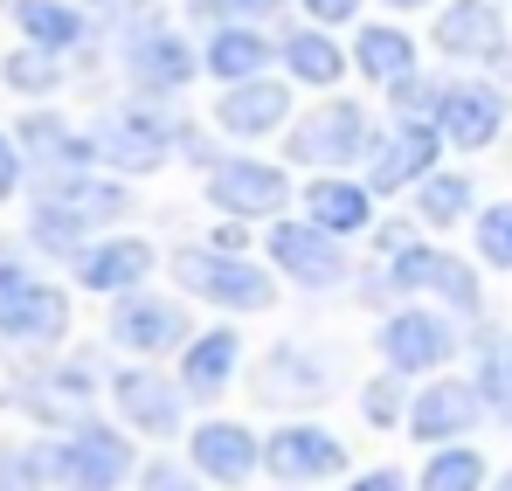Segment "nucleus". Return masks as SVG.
Wrapping results in <instances>:
<instances>
[{"label":"nucleus","mask_w":512,"mask_h":491,"mask_svg":"<svg viewBox=\"0 0 512 491\" xmlns=\"http://www.w3.org/2000/svg\"><path fill=\"white\" fill-rule=\"evenodd\" d=\"M436 49L450 63H499L506 56V14H499V0H450L436 14Z\"/></svg>","instance_id":"19"},{"label":"nucleus","mask_w":512,"mask_h":491,"mask_svg":"<svg viewBox=\"0 0 512 491\" xmlns=\"http://www.w3.org/2000/svg\"><path fill=\"white\" fill-rule=\"evenodd\" d=\"M492 491H512V471H506V478H499V485H492Z\"/></svg>","instance_id":"46"},{"label":"nucleus","mask_w":512,"mask_h":491,"mask_svg":"<svg viewBox=\"0 0 512 491\" xmlns=\"http://www.w3.org/2000/svg\"><path fill=\"white\" fill-rule=\"evenodd\" d=\"M374 346H381V360L395 367V374H436V367H450V353H457V326H450V312H429V305H395L381 332H374Z\"/></svg>","instance_id":"9"},{"label":"nucleus","mask_w":512,"mask_h":491,"mask_svg":"<svg viewBox=\"0 0 512 491\" xmlns=\"http://www.w3.org/2000/svg\"><path fill=\"white\" fill-rule=\"evenodd\" d=\"M436 97H443V83H429L423 70L402 83H388V104H395V118H436Z\"/></svg>","instance_id":"37"},{"label":"nucleus","mask_w":512,"mask_h":491,"mask_svg":"<svg viewBox=\"0 0 512 491\" xmlns=\"http://www.w3.org/2000/svg\"><path fill=\"white\" fill-rule=\"evenodd\" d=\"M436 263H443V249L416 236V243L388 249V263H381V284H388V291H402V298H416V291H429V284H436Z\"/></svg>","instance_id":"32"},{"label":"nucleus","mask_w":512,"mask_h":491,"mask_svg":"<svg viewBox=\"0 0 512 491\" xmlns=\"http://www.w3.org/2000/svg\"><path fill=\"white\" fill-rule=\"evenodd\" d=\"M104 395H111V409L125 415V429H139V436H173L180 409H187V388L173 374H160V367H118L104 381Z\"/></svg>","instance_id":"14"},{"label":"nucleus","mask_w":512,"mask_h":491,"mask_svg":"<svg viewBox=\"0 0 512 491\" xmlns=\"http://www.w3.org/2000/svg\"><path fill=\"white\" fill-rule=\"evenodd\" d=\"M208 201L229 222H277L291 201V173L270 160H215L208 166Z\"/></svg>","instance_id":"11"},{"label":"nucleus","mask_w":512,"mask_h":491,"mask_svg":"<svg viewBox=\"0 0 512 491\" xmlns=\"http://www.w3.org/2000/svg\"><path fill=\"white\" fill-rule=\"evenodd\" d=\"M118 63H125V83L139 97H180L194 77H208L201 70V49L187 35H173L167 21H160V7H139L132 14V28L118 42Z\"/></svg>","instance_id":"4"},{"label":"nucleus","mask_w":512,"mask_h":491,"mask_svg":"<svg viewBox=\"0 0 512 491\" xmlns=\"http://www.w3.org/2000/svg\"><path fill=\"white\" fill-rule=\"evenodd\" d=\"M125 208L132 201H125V187L111 173H97V166H56L35 187V243L56 249V256H77L90 243V229L118 222Z\"/></svg>","instance_id":"1"},{"label":"nucleus","mask_w":512,"mask_h":491,"mask_svg":"<svg viewBox=\"0 0 512 491\" xmlns=\"http://www.w3.org/2000/svg\"><path fill=\"white\" fill-rule=\"evenodd\" d=\"M70 332L63 284L35 277L28 263H0V339L7 346H56Z\"/></svg>","instance_id":"6"},{"label":"nucleus","mask_w":512,"mask_h":491,"mask_svg":"<svg viewBox=\"0 0 512 491\" xmlns=\"http://www.w3.org/2000/svg\"><path fill=\"white\" fill-rule=\"evenodd\" d=\"M187 457H194V471L208 485H250L256 471H263V443L243 422H201L187 436Z\"/></svg>","instance_id":"21"},{"label":"nucleus","mask_w":512,"mask_h":491,"mask_svg":"<svg viewBox=\"0 0 512 491\" xmlns=\"http://www.w3.org/2000/svg\"><path fill=\"white\" fill-rule=\"evenodd\" d=\"M42 485H56L49 443H7L0 450V491H42Z\"/></svg>","instance_id":"33"},{"label":"nucleus","mask_w":512,"mask_h":491,"mask_svg":"<svg viewBox=\"0 0 512 491\" xmlns=\"http://www.w3.org/2000/svg\"><path fill=\"white\" fill-rule=\"evenodd\" d=\"M236 367H243V332L236 326L194 332V339L180 346V388H187V402H215Z\"/></svg>","instance_id":"23"},{"label":"nucleus","mask_w":512,"mask_h":491,"mask_svg":"<svg viewBox=\"0 0 512 491\" xmlns=\"http://www.w3.org/2000/svg\"><path fill=\"white\" fill-rule=\"evenodd\" d=\"M429 291H436V298H443V305H450L457 319H478V312H485L478 270H471V263H457L450 249H443V263H436V284H429Z\"/></svg>","instance_id":"34"},{"label":"nucleus","mask_w":512,"mask_h":491,"mask_svg":"<svg viewBox=\"0 0 512 491\" xmlns=\"http://www.w3.org/2000/svg\"><path fill=\"white\" fill-rule=\"evenodd\" d=\"M381 7H395V14H416V7H429V0H381Z\"/></svg>","instance_id":"44"},{"label":"nucleus","mask_w":512,"mask_h":491,"mask_svg":"<svg viewBox=\"0 0 512 491\" xmlns=\"http://www.w3.org/2000/svg\"><path fill=\"white\" fill-rule=\"evenodd\" d=\"M194 14L208 28H222V21H270V14H284V0H194Z\"/></svg>","instance_id":"38"},{"label":"nucleus","mask_w":512,"mask_h":491,"mask_svg":"<svg viewBox=\"0 0 512 491\" xmlns=\"http://www.w3.org/2000/svg\"><path fill=\"white\" fill-rule=\"evenodd\" d=\"M21 166H28V153H21V139H7V132H0V201H7V194L21 187Z\"/></svg>","instance_id":"40"},{"label":"nucleus","mask_w":512,"mask_h":491,"mask_svg":"<svg viewBox=\"0 0 512 491\" xmlns=\"http://www.w3.org/2000/svg\"><path fill=\"white\" fill-rule=\"evenodd\" d=\"M298 7H305L319 28H340V21H353V14H360V0H298Z\"/></svg>","instance_id":"41"},{"label":"nucleus","mask_w":512,"mask_h":491,"mask_svg":"<svg viewBox=\"0 0 512 491\" xmlns=\"http://www.w3.org/2000/svg\"><path fill=\"white\" fill-rule=\"evenodd\" d=\"M305 215L333 236H367L374 229V187L367 180H346V173H319L305 187Z\"/></svg>","instance_id":"24"},{"label":"nucleus","mask_w":512,"mask_h":491,"mask_svg":"<svg viewBox=\"0 0 512 491\" xmlns=\"http://www.w3.org/2000/svg\"><path fill=\"white\" fill-rule=\"evenodd\" d=\"M173 284L187 298L222 305V312H270L277 305V277L263 263H250L243 249H215V243L173 249Z\"/></svg>","instance_id":"3"},{"label":"nucleus","mask_w":512,"mask_h":491,"mask_svg":"<svg viewBox=\"0 0 512 491\" xmlns=\"http://www.w3.org/2000/svg\"><path fill=\"white\" fill-rule=\"evenodd\" d=\"M49 471H56L63 491H118L139 471V457H132V443L118 429H104V422L84 415V422H70L63 443H49Z\"/></svg>","instance_id":"7"},{"label":"nucleus","mask_w":512,"mask_h":491,"mask_svg":"<svg viewBox=\"0 0 512 491\" xmlns=\"http://www.w3.org/2000/svg\"><path fill=\"white\" fill-rule=\"evenodd\" d=\"M0 77H7V90H21V97H49V90H63V56L21 42V49L0 63Z\"/></svg>","instance_id":"31"},{"label":"nucleus","mask_w":512,"mask_h":491,"mask_svg":"<svg viewBox=\"0 0 512 491\" xmlns=\"http://www.w3.org/2000/svg\"><path fill=\"white\" fill-rule=\"evenodd\" d=\"M194 326H187V312L160 298V291H125L118 305H111V346H125V353H139V360H153V353H173V346H187Z\"/></svg>","instance_id":"16"},{"label":"nucleus","mask_w":512,"mask_h":491,"mask_svg":"<svg viewBox=\"0 0 512 491\" xmlns=\"http://www.w3.org/2000/svg\"><path fill=\"white\" fill-rule=\"evenodd\" d=\"M263 249H270V270H284L298 291H340L346 270H353V263H346V236L319 229L312 215H305V222H270Z\"/></svg>","instance_id":"8"},{"label":"nucleus","mask_w":512,"mask_h":491,"mask_svg":"<svg viewBox=\"0 0 512 491\" xmlns=\"http://www.w3.org/2000/svg\"><path fill=\"white\" fill-rule=\"evenodd\" d=\"M340 491H409V478H402V471H360V478L340 485Z\"/></svg>","instance_id":"42"},{"label":"nucleus","mask_w":512,"mask_h":491,"mask_svg":"<svg viewBox=\"0 0 512 491\" xmlns=\"http://www.w3.org/2000/svg\"><path fill=\"white\" fill-rule=\"evenodd\" d=\"M374 139H381V132H374L367 104H353V97H326V104H312L305 118L284 125V160L319 166V173H346V166H367Z\"/></svg>","instance_id":"2"},{"label":"nucleus","mask_w":512,"mask_h":491,"mask_svg":"<svg viewBox=\"0 0 512 491\" xmlns=\"http://www.w3.org/2000/svg\"><path fill=\"white\" fill-rule=\"evenodd\" d=\"M284 118H291V90L277 77L222 83V97H215V125L229 139H270V132H284Z\"/></svg>","instance_id":"20"},{"label":"nucleus","mask_w":512,"mask_h":491,"mask_svg":"<svg viewBox=\"0 0 512 491\" xmlns=\"http://www.w3.org/2000/svg\"><path fill=\"white\" fill-rule=\"evenodd\" d=\"M353 63H360V77H374L381 90H388V83L416 77V42H409L402 28L374 21V28H360V35H353Z\"/></svg>","instance_id":"28"},{"label":"nucleus","mask_w":512,"mask_h":491,"mask_svg":"<svg viewBox=\"0 0 512 491\" xmlns=\"http://www.w3.org/2000/svg\"><path fill=\"white\" fill-rule=\"evenodd\" d=\"M471 201H478L471 173H443V166H436L429 180H416V222H423V229H450V222H464Z\"/></svg>","instance_id":"29"},{"label":"nucleus","mask_w":512,"mask_h":491,"mask_svg":"<svg viewBox=\"0 0 512 491\" xmlns=\"http://www.w3.org/2000/svg\"><path fill=\"white\" fill-rule=\"evenodd\" d=\"M256 395H263L270 409L326 402V395H333V367H326V353H312V346L284 339V346H270V353H263V367H256Z\"/></svg>","instance_id":"18"},{"label":"nucleus","mask_w":512,"mask_h":491,"mask_svg":"<svg viewBox=\"0 0 512 491\" xmlns=\"http://www.w3.org/2000/svg\"><path fill=\"white\" fill-rule=\"evenodd\" d=\"M14 139H21V153L42 166V173H56V166H97V146H90V132H70L56 111H28Z\"/></svg>","instance_id":"26"},{"label":"nucleus","mask_w":512,"mask_h":491,"mask_svg":"<svg viewBox=\"0 0 512 491\" xmlns=\"http://www.w3.org/2000/svg\"><path fill=\"white\" fill-rule=\"evenodd\" d=\"M70 270L97 298H125V291H146V277L160 270V256H153L146 236H97V243H84L70 256Z\"/></svg>","instance_id":"17"},{"label":"nucleus","mask_w":512,"mask_h":491,"mask_svg":"<svg viewBox=\"0 0 512 491\" xmlns=\"http://www.w3.org/2000/svg\"><path fill=\"white\" fill-rule=\"evenodd\" d=\"M485 485H492V464L471 443H436V457L423 464L416 491H485Z\"/></svg>","instance_id":"30"},{"label":"nucleus","mask_w":512,"mask_h":491,"mask_svg":"<svg viewBox=\"0 0 512 491\" xmlns=\"http://www.w3.org/2000/svg\"><path fill=\"white\" fill-rule=\"evenodd\" d=\"M506 118H512V97L485 77L443 83V97H436V132H443V146H457V153H485V146L506 132Z\"/></svg>","instance_id":"10"},{"label":"nucleus","mask_w":512,"mask_h":491,"mask_svg":"<svg viewBox=\"0 0 512 491\" xmlns=\"http://www.w3.org/2000/svg\"><path fill=\"white\" fill-rule=\"evenodd\" d=\"M7 395H14V374H7V367H0V402H7Z\"/></svg>","instance_id":"45"},{"label":"nucleus","mask_w":512,"mask_h":491,"mask_svg":"<svg viewBox=\"0 0 512 491\" xmlns=\"http://www.w3.org/2000/svg\"><path fill=\"white\" fill-rule=\"evenodd\" d=\"M478 263L512 270V201H499V208L478 215Z\"/></svg>","instance_id":"36"},{"label":"nucleus","mask_w":512,"mask_h":491,"mask_svg":"<svg viewBox=\"0 0 512 491\" xmlns=\"http://www.w3.org/2000/svg\"><path fill=\"white\" fill-rule=\"evenodd\" d=\"M173 139H180V118L160 111V97L111 104V111H97V125H90L97 166H111V173H160V166L173 160Z\"/></svg>","instance_id":"5"},{"label":"nucleus","mask_w":512,"mask_h":491,"mask_svg":"<svg viewBox=\"0 0 512 491\" xmlns=\"http://www.w3.org/2000/svg\"><path fill=\"white\" fill-rule=\"evenodd\" d=\"M492 415V402L478 395V381H464V374H443V381H429L423 395L409 402V436L416 443H464L478 422Z\"/></svg>","instance_id":"15"},{"label":"nucleus","mask_w":512,"mask_h":491,"mask_svg":"<svg viewBox=\"0 0 512 491\" xmlns=\"http://www.w3.org/2000/svg\"><path fill=\"white\" fill-rule=\"evenodd\" d=\"M263 471L277 478V485H326V478H340L346 471V443L333 429H319V422H284V429H270L263 436Z\"/></svg>","instance_id":"12"},{"label":"nucleus","mask_w":512,"mask_h":491,"mask_svg":"<svg viewBox=\"0 0 512 491\" xmlns=\"http://www.w3.org/2000/svg\"><path fill=\"white\" fill-rule=\"evenodd\" d=\"M436 160H443L436 118H395V132L374 139V153H367V187H374V194H402V187L429 180Z\"/></svg>","instance_id":"13"},{"label":"nucleus","mask_w":512,"mask_h":491,"mask_svg":"<svg viewBox=\"0 0 512 491\" xmlns=\"http://www.w3.org/2000/svg\"><path fill=\"white\" fill-rule=\"evenodd\" d=\"M270 63H277V42H270L256 21H222V28H208V42H201V70L215 83L270 77Z\"/></svg>","instance_id":"22"},{"label":"nucleus","mask_w":512,"mask_h":491,"mask_svg":"<svg viewBox=\"0 0 512 491\" xmlns=\"http://www.w3.org/2000/svg\"><path fill=\"white\" fill-rule=\"evenodd\" d=\"M360 415H367L374 429L409 422V395H402V374H395V367H388V374H374V381L360 388Z\"/></svg>","instance_id":"35"},{"label":"nucleus","mask_w":512,"mask_h":491,"mask_svg":"<svg viewBox=\"0 0 512 491\" xmlns=\"http://www.w3.org/2000/svg\"><path fill=\"white\" fill-rule=\"evenodd\" d=\"M492 353L506 360V374H512V332H506V339H492Z\"/></svg>","instance_id":"43"},{"label":"nucleus","mask_w":512,"mask_h":491,"mask_svg":"<svg viewBox=\"0 0 512 491\" xmlns=\"http://www.w3.org/2000/svg\"><path fill=\"white\" fill-rule=\"evenodd\" d=\"M139 491H201V471H187L173 457H153V464H139Z\"/></svg>","instance_id":"39"},{"label":"nucleus","mask_w":512,"mask_h":491,"mask_svg":"<svg viewBox=\"0 0 512 491\" xmlns=\"http://www.w3.org/2000/svg\"><path fill=\"white\" fill-rule=\"evenodd\" d=\"M14 7V28H21V42H35V49H56V56H70L77 42L90 35L84 7H70V0H7Z\"/></svg>","instance_id":"27"},{"label":"nucleus","mask_w":512,"mask_h":491,"mask_svg":"<svg viewBox=\"0 0 512 491\" xmlns=\"http://www.w3.org/2000/svg\"><path fill=\"white\" fill-rule=\"evenodd\" d=\"M277 63H284L291 83H312V90H333V83L346 77L340 42H333L319 21H312V28H284V35H277Z\"/></svg>","instance_id":"25"},{"label":"nucleus","mask_w":512,"mask_h":491,"mask_svg":"<svg viewBox=\"0 0 512 491\" xmlns=\"http://www.w3.org/2000/svg\"><path fill=\"white\" fill-rule=\"evenodd\" d=\"M84 7H118V0H84Z\"/></svg>","instance_id":"47"}]
</instances>
